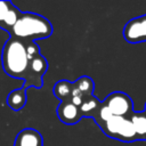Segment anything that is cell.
<instances>
[{
	"mask_svg": "<svg viewBox=\"0 0 146 146\" xmlns=\"http://www.w3.org/2000/svg\"><path fill=\"white\" fill-rule=\"evenodd\" d=\"M130 121L133 125L137 139H146V113H132L130 115Z\"/></svg>",
	"mask_w": 146,
	"mask_h": 146,
	"instance_id": "cell-14",
	"label": "cell"
},
{
	"mask_svg": "<svg viewBox=\"0 0 146 146\" xmlns=\"http://www.w3.org/2000/svg\"><path fill=\"white\" fill-rule=\"evenodd\" d=\"M145 113H146V105H145Z\"/></svg>",
	"mask_w": 146,
	"mask_h": 146,
	"instance_id": "cell-17",
	"label": "cell"
},
{
	"mask_svg": "<svg viewBox=\"0 0 146 146\" xmlns=\"http://www.w3.org/2000/svg\"><path fill=\"white\" fill-rule=\"evenodd\" d=\"M113 115H112V113L110 112V110L103 104V102L100 103V106L98 107V110H97V112L95 113V115L92 116V119L95 120V122L98 124V127L99 125H102L103 123H105L108 119H111Z\"/></svg>",
	"mask_w": 146,
	"mask_h": 146,
	"instance_id": "cell-15",
	"label": "cell"
},
{
	"mask_svg": "<svg viewBox=\"0 0 146 146\" xmlns=\"http://www.w3.org/2000/svg\"><path fill=\"white\" fill-rule=\"evenodd\" d=\"M21 13L22 11L11 1L0 0V29L10 33Z\"/></svg>",
	"mask_w": 146,
	"mask_h": 146,
	"instance_id": "cell-7",
	"label": "cell"
},
{
	"mask_svg": "<svg viewBox=\"0 0 146 146\" xmlns=\"http://www.w3.org/2000/svg\"><path fill=\"white\" fill-rule=\"evenodd\" d=\"M26 90L24 88H18V89H14L11 90L6 99L7 105L15 112L21 111L25 104H26Z\"/></svg>",
	"mask_w": 146,
	"mask_h": 146,
	"instance_id": "cell-10",
	"label": "cell"
},
{
	"mask_svg": "<svg viewBox=\"0 0 146 146\" xmlns=\"http://www.w3.org/2000/svg\"><path fill=\"white\" fill-rule=\"evenodd\" d=\"M123 38L130 43L146 41V15L130 19L123 27Z\"/></svg>",
	"mask_w": 146,
	"mask_h": 146,
	"instance_id": "cell-6",
	"label": "cell"
},
{
	"mask_svg": "<svg viewBox=\"0 0 146 146\" xmlns=\"http://www.w3.org/2000/svg\"><path fill=\"white\" fill-rule=\"evenodd\" d=\"M47 70H48V60L42 55H39L30 59L27 72L23 80L24 83L22 88H24L25 90H27V88L31 87L38 89L41 88L43 84V75L47 72Z\"/></svg>",
	"mask_w": 146,
	"mask_h": 146,
	"instance_id": "cell-4",
	"label": "cell"
},
{
	"mask_svg": "<svg viewBox=\"0 0 146 146\" xmlns=\"http://www.w3.org/2000/svg\"><path fill=\"white\" fill-rule=\"evenodd\" d=\"M29 62L25 41L10 36L5 42L1 54V64L5 73L11 78L24 80Z\"/></svg>",
	"mask_w": 146,
	"mask_h": 146,
	"instance_id": "cell-2",
	"label": "cell"
},
{
	"mask_svg": "<svg viewBox=\"0 0 146 146\" xmlns=\"http://www.w3.org/2000/svg\"><path fill=\"white\" fill-rule=\"evenodd\" d=\"M26 43V50H27V56L30 59L41 55L40 52V48L36 44V42H25Z\"/></svg>",
	"mask_w": 146,
	"mask_h": 146,
	"instance_id": "cell-16",
	"label": "cell"
},
{
	"mask_svg": "<svg viewBox=\"0 0 146 146\" xmlns=\"http://www.w3.org/2000/svg\"><path fill=\"white\" fill-rule=\"evenodd\" d=\"M100 106V102L97 97H95L94 95H90V96H86L81 103V105L79 106V110H80V113L83 116L86 117H92L95 115V113L97 112L98 107Z\"/></svg>",
	"mask_w": 146,
	"mask_h": 146,
	"instance_id": "cell-13",
	"label": "cell"
},
{
	"mask_svg": "<svg viewBox=\"0 0 146 146\" xmlns=\"http://www.w3.org/2000/svg\"><path fill=\"white\" fill-rule=\"evenodd\" d=\"M14 146H43V138L38 130L25 128L16 135Z\"/></svg>",
	"mask_w": 146,
	"mask_h": 146,
	"instance_id": "cell-9",
	"label": "cell"
},
{
	"mask_svg": "<svg viewBox=\"0 0 146 146\" xmlns=\"http://www.w3.org/2000/svg\"><path fill=\"white\" fill-rule=\"evenodd\" d=\"M52 34V25L48 18L35 13H21L9 35L25 42H35Z\"/></svg>",
	"mask_w": 146,
	"mask_h": 146,
	"instance_id": "cell-1",
	"label": "cell"
},
{
	"mask_svg": "<svg viewBox=\"0 0 146 146\" xmlns=\"http://www.w3.org/2000/svg\"><path fill=\"white\" fill-rule=\"evenodd\" d=\"M73 92V82L68 80H59L55 83L52 88V94L56 98H58L60 102L63 100H70Z\"/></svg>",
	"mask_w": 146,
	"mask_h": 146,
	"instance_id": "cell-12",
	"label": "cell"
},
{
	"mask_svg": "<svg viewBox=\"0 0 146 146\" xmlns=\"http://www.w3.org/2000/svg\"><path fill=\"white\" fill-rule=\"evenodd\" d=\"M94 90H95V82L90 76L82 75L73 82V91L82 95L83 97L92 95Z\"/></svg>",
	"mask_w": 146,
	"mask_h": 146,
	"instance_id": "cell-11",
	"label": "cell"
},
{
	"mask_svg": "<svg viewBox=\"0 0 146 146\" xmlns=\"http://www.w3.org/2000/svg\"><path fill=\"white\" fill-rule=\"evenodd\" d=\"M103 104L114 116L130 117V115L133 113V104L131 98L121 91H114L110 94L104 99Z\"/></svg>",
	"mask_w": 146,
	"mask_h": 146,
	"instance_id": "cell-5",
	"label": "cell"
},
{
	"mask_svg": "<svg viewBox=\"0 0 146 146\" xmlns=\"http://www.w3.org/2000/svg\"><path fill=\"white\" fill-rule=\"evenodd\" d=\"M56 113H57V116L60 120V122L68 124V125L76 124L82 119L79 107L75 104H73L71 100L60 102L59 105L57 106Z\"/></svg>",
	"mask_w": 146,
	"mask_h": 146,
	"instance_id": "cell-8",
	"label": "cell"
},
{
	"mask_svg": "<svg viewBox=\"0 0 146 146\" xmlns=\"http://www.w3.org/2000/svg\"><path fill=\"white\" fill-rule=\"evenodd\" d=\"M103 132L113 138L121 141H135L138 140L133 125L130 121V117H122V116H112L105 123L99 125Z\"/></svg>",
	"mask_w": 146,
	"mask_h": 146,
	"instance_id": "cell-3",
	"label": "cell"
}]
</instances>
